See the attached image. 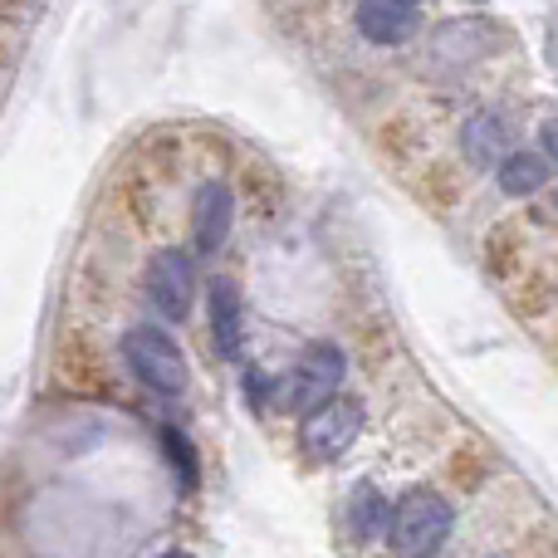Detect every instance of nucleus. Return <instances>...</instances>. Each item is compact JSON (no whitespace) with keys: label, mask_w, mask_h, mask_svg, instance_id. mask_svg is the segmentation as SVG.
<instances>
[{"label":"nucleus","mask_w":558,"mask_h":558,"mask_svg":"<svg viewBox=\"0 0 558 558\" xmlns=\"http://www.w3.org/2000/svg\"><path fill=\"white\" fill-rule=\"evenodd\" d=\"M407 5H416V0H407Z\"/></svg>","instance_id":"obj_16"},{"label":"nucleus","mask_w":558,"mask_h":558,"mask_svg":"<svg viewBox=\"0 0 558 558\" xmlns=\"http://www.w3.org/2000/svg\"><path fill=\"white\" fill-rule=\"evenodd\" d=\"M348 530H353L363 544L392 530V510H387V500H383V490H377V485L363 481L353 495H348Z\"/></svg>","instance_id":"obj_10"},{"label":"nucleus","mask_w":558,"mask_h":558,"mask_svg":"<svg viewBox=\"0 0 558 558\" xmlns=\"http://www.w3.org/2000/svg\"><path fill=\"white\" fill-rule=\"evenodd\" d=\"M211 338H216V353L221 357H241L245 304H241V289H235L231 279H216V289H211Z\"/></svg>","instance_id":"obj_9"},{"label":"nucleus","mask_w":558,"mask_h":558,"mask_svg":"<svg viewBox=\"0 0 558 558\" xmlns=\"http://www.w3.org/2000/svg\"><path fill=\"white\" fill-rule=\"evenodd\" d=\"M353 20L357 35L373 39V45H407L416 35V25H422L416 5H407V0H357Z\"/></svg>","instance_id":"obj_7"},{"label":"nucleus","mask_w":558,"mask_h":558,"mask_svg":"<svg viewBox=\"0 0 558 558\" xmlns=\"http://www.w3.org/2000/svg\"><path fill=\"white\" fill-rule=\"evenodd\" d=\"M451 500L436 490H407L402 500L392 505V530H387V544H392L397 558H436L451 539Z\"/></svg>","instance_id":"obj_1"},{"label":"nucleus","mask_w":558,"mask_h":558,"mask_svg":"<svg viewBox=\"0 0 558 558\" xmlns=\"http://www.w3.org/2000/svg\"><path fill=\"white\" fill-rule=\"evenodd\" d=\"M167 558H186V554H167Z\"/></svg>","instance_id":"obj_15"},{"label":"nucleus","mask_w":558,"mask_h":558,"mask_svg":"<svg viewBox=\"0 0 558 558\" xmlns=\"http://www.w3.org/2000/svg\"><path fill=\"white\" fill-rule=\"evenodd\" d=\"M162 446H167V456H172L177 475H182L186 485H196V456H192V441H186V436H177V426H167V432H162Z\"/></svg>","instance_id":"obj_12"},{"label":"nucleus","mask_w":558,"mask_h":558,"mask_svg":"<svg viewBox=\"0 0 558 558\" xmlns=\"http://www.w3.org/2000/svg\"><path fill=\"white\" fill-rule=\"evenodd\" d=\"M554 211H558V186H554Z\"/></svg>","instance_id":"obj_14"},{"label":"nucleus","mask_w":558,"mask_h":558,"mask_svg":"<svg viewBox=\"0 0 558 558\" xmlns=\"http://www.w3.org/2000/svg\"><path fill=\"white\" fill-rule=\"evenodd\" d=\"M231 221H235V192L211 177V182L196 186L192 196V241L196 255H221V245L231 241Z\"/></svg>","instance_id":"obj_6"},{"label":"nucleus","mask_w":558,"mask_h":558,"mask_svg":"<svg viewBox=\"0 0 558 558\" xmlns=\"http://www.w3.org/2000/svg\"><path fill=\"white\" fill-rule=\"evenodd\" d=\"M143 294L167 324H182L196 308V260L186 251H157L147 260Z\"/></svg>","instance_id":"obj_4"},{"label":"nucleus","mask_w":558,"mask_h":558,"mask_svg":"<svg viewBox=\"0 0 558 558\" xmlns=\"http://www.w3.org/2000/svg\"><path fill=\"white\" fill-rule=\"evenodd\" d=\"M357 436H363V402H353V397H333L318 412H308L299 426V446L314 461H338Z\"/></svg>","instance_id":"obj_5"},{"label":"nucleus","mask_w":558,"mask_h":558,"mask_svg":"<svg viewBox=\"0 0 558 558\" xmlns=\"http://www.w3.org/2000/svg\"><path fill=\"white\" fill-rule=\"evenodd\" d=\"M343 373H348V357L338 343H308V353L299 357V367L284 377V407H294V412H318L324 402H333V397H343L338 387H343Z\"/></svg>","instance_id":"obj_3"},{"label":"nucleus","mask_w":558,"mask_h":558,"mask_svg":"<svg viewBox=\"0 0 558 558\" xmlns=\"http://www.w3.org/2000/svg\"><path fill=\"white\" fill-rule=\"evenodd\" d=\"M539 143H544V157H549V162H558V118H544Z\"/></svg>","instance_id":"obj_13"},{"label":"nucleus","mask_w":558,"mask_h":558,"mask_svg":"<svg viewBox=\"0 0 558 558\" xmlns=\"http://www.w3.org/2000/svg\"><path fill=\"white\" fill-rule=\"evenodd\" d=\"M461 153L471 167H481V172H500L505 162H510V123H505L500 113H471L461 128Z\"/></svg>","instance_id":"obj_8"},{"label":"nucleus","mask_w":558,"mask_h":558,"mask_svg":"<svg viewBox=\"0 0 558 558\" xmlns=\"http://www.w3.org/2000/svg\"><path fill=\"white\" fill-rule=\"evenodd\" d=\"M123 357L133 367V377L157 397H182L192 383V363H186L182 343L167 333L162 324H137L123 338Z\"/></svg>","instance_id":"obj_2"},{"label":"nucleus","mask_w":558,"mask_h":558,"mask_svg":"<svg viewBox=\"0 0 558 558\" xmlns=\"http://www.w3.org/2000/svg\"><path fill=\"white\" fill-rule=\"evenodd\" d=\"M495 182H500L505 196L544 192V182H549V157H544V153H510V162L495 172Z\"/></svg>","instance_id":"obj_11"}]
</instances>
